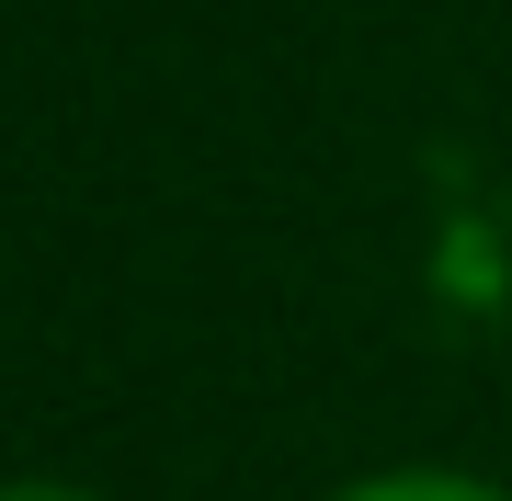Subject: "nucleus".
I'll list each match as a JSON object with an SVG mask.
<instances>
[{"mask_svg": "<svg viewBox=\"0 0 512 501\" xmlns=\"http://www.w3.org/2000/svg\"><path fill=\"white\" fill-rule=\"evenodd\" d=\"M0 501H103V490H80V479H0Z\"/></svg>", "mask_w": 512, "mask_h": 501, "instance_id": "f03ea898", "label": "nucleus"}, {"mask_svg": "<svg viewBox=\"0 0 512 501\" xmlns=\"http://www.w3.org/2000/svg\"><path fill=\"white\" fill-rule=\"evenodd\" d=\"M330 501H512V479H490V467H444V456H399V467L342 479Z\"/></svg>", "mask_w": 512, "mask_h": 501, "instance_id": "f257e3e1", "label": "nucleus"}]
</instances>
